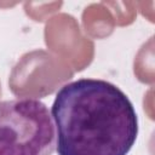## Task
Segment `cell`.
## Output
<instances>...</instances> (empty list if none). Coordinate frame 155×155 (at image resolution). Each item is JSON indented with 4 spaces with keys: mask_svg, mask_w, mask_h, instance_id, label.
Wrapping results in <instances>:
<instances>
[{
    "mask_svg": "<svg viewBox=\"0 0 155 155\" xmlns=\"http://www.w3.org/2000/svg\"><path fill=\"white\" fill-rule=\"evenodd\" d=\"M51 115L58 155H127L138 136L132 102L116 85L101 79L63 85Z\"/></svg>",
    "mask_w": 155,
    "mask_h": 155,
    "instance_id": "cell-1",
    "label": "cell"
},
{
    "mask_svg": "<svg viewBox=\"0 0 155 155\" xmlns=\"http://www.w3.org/2000/svg\"><path fill=\"white\" fill-rule=\"evenodd\" d=\"M56 130L45 103L35 98L0 102V155H52Z\"/></svg>",
    "mask_w": 155,
    "mask_h": 155,
    "instance_id": "cell-2",
    "label": "cell"
}]
</instances>
